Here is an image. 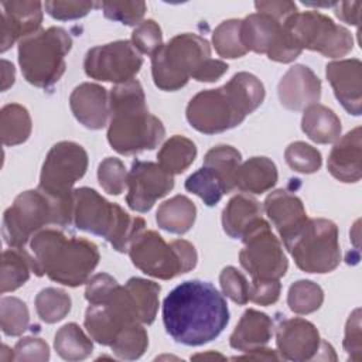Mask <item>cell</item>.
I'll use <instances>...</instances> for the list:
<instances>
[{
    "label": "cell",
    "instance_id": "obj_1",
    "mask_svg": "<svg viewBox=\"0 0 362 362\" xmlns=\"http://www.w3.org/2000/svg\"><path fill=\"white\" fill-rule=\"evenodd\" d=\"M167 334L178 344L198 346L215 339L229 322L223 296L208 281L188 280L170 291L163 303Z\"/></svg>",
    "mask_w": 362,
    "mask_h": 362
},
{
    "label": "cell",
    "instance_id": "obj_2",
    "mask_svg": "<svg viewBox=\"0 0 362 362\" xmlns=\"http://www.w3.org/2000/svg\"><path fill=\"white\" fill-rule=\"evenodd\" d=\"M264 99V86L249 72L235 74L223 86L198 92L188 103V123L204 134L222 133L239 126Z\"/></svg>",
    "mask_w": 362,
    "mask_h": 362
},
{
    "label": "cell",
    "instance_id": "obj_3",
    "mask_svg": "<svg viewBox=\"0 0 362 362\" xmlns=\"http://www.w3.org/2000/svg\"><path fill=\"white\" fill-rule=\"evenodd\" d=\"M109 106L107 141L119 154L153 150L164 139L165 129L161 120L148 112L137 79L115 85L109 93Z\"/></svg>",
    "mask_w": 362,
    "mask_h": 362
},
{
    "label": "cell",
    "instance_id": "obj_4",
    "mask_svg": "<svg viewBox=\"0 0 362 362\" xmlns=\"http://www.w3.org/2000/svg\"><path fill=\"white\" fill-rule=\"evenodd\" d=\"M33 273L68 287H78L89 280L99 263L98 246L83 238H68L61 229L48 226L28 242Z\"/></svg>",
    "mask_w": 362,
    "mask_h": 362
},
{
    "label": "cell",
    "instance_id": "obj_5",
    "mask_svg": "<svg viewBox=\"0 0 362 362\" xmlns=\"http://www.w3.org/2000/svg\"><path fill=\"white\" fill-rule=\"evenodd\" d=\"M72 223L81 230L102 236L120 253L129 250L133 239L146 226L143 218L129 215L122 206L88 187L74 191Z\"/></svg>",
    "mask_w": 362,
    "mask_h": 362
},
{
    "label": "cell",
    "instance_id": "obj_6",
    "mask_svg": "<svg viewBox=\"0 0 362 362\" xmlns=\"http://www.w3.org/2000/svg\"><path fill=\"white\" fill-rule=\"evenodd\" d=\"M74 198L54 199L40 189L18 194L3 215L1 233L7 246L23 249L31 238L49 225L66 228L72 223Z\"/></svg>",
    "mask_w": 362,
    "mask_h": 362
},
{
    "label": "cell",
    "instance_id": "obj_7",
    "mask_svg": "<svg viewBox=\"0 0 362 362\" xmlns=\"http://www.w3.org/2000/svg\"><path fill=\"white\" fill-rule=\"evenodd\" d=\"M72 47L69 33L61 27L38 30L18 41V64L24 79L37 88H51L65 72V55Z\"/></svg>",
    "mask_w": 362,
    "mask_h": 362
},
{
    "label": "cell",
    "instance_id": "obj_8",
    "mask_svg": "<svg viewBox=\"0 0 362 362\" xmlns=\"http://www.w3.org/2000/svg\"><path fill=\"white\" fill-rule=\"evenodd\" d=\"M209 58L211 47L205 38L191 33L178 34L151 55L154 85L167 92L178 90Z\"/></svg>",
    "mask_w": 362,
    "mask_h": 362
},
{
    "label": "cell",
    "instance_id": "obj_9",
    "mask_svg": "<svg viewBox=\"0 0 362 362\" xmlns=\"http://www.w3.org/2000/svg\"><path fill=\"white\" fill-rule=\"evenodd\" d=\"M133 264L144 274L170 280L188 273L197 266V250L192 243L177 239L167 243L156 230L140 232L129 246Z\"/></svg>",
    "mask_w": 362,
    "mask_h": 362
},
{
    "label": "cell",
    "instance_id": "obj_10",
    "mask_svg": "<svg viewBox=\"0 0 362 362\" xmlns=\"http://www.w3.org/2000/svg\"><path fill=\"white\" fill-rule=\"evenodd\" d=\"M283 243L297 267L305 273H329L341 262L338 228L329 219L307 218Z\"/></svg>",
    "mask_w": 362,
    "mask_h": 362
},
{
    "label": "cell",
    "instance_id": "obj_11",
    "mask_svg": "<svg viewBox=\"0 0 362 362\" xmlns=\"http://www.w3.org/2000/svg\"><path fill=\"white\" fill-rule=\"evenodd\" d=\"M286 24L303 49L317 51L328 58H339L351 52L354 47L349 30L320 11H297Z\"/></svg>",
    "mask_w": 362,
    "mask_h": 362
},
{
    "label": "cell",
    "instance_id": "obj_12",
    "mask_svg": "<svg viewBox=\"0 0 362 362\" xmlns=\"http://www.w3.org/2000/svg\"><path fill=\"white\" fill-rule=\"evenodd\" d=\"M88 168V153L75 141H59L51 147L40 174L38 189L54 199L74 198V185Z\"/></svg>",
    "mask_w": 362,
    "mask_h": 362
},
{
    "label": "cell",
    "instance_id": "obj_13",
    "mask_svg": "<svg viewBox=\"0 0 362 362\" xmlns=\"http://www.w3.org/2000/svg\"><path fill=\"white\" fill-rule=\"evenodd\" d=\"M242 242L245 246L239 253V262L252 279L279 280L286 274L287 257L267 221L260 218L242 236Z\"/></svg>",
    "mask_w": 362,
    "mask_h": 362
},
{
    "label": "cell",
    "instance_id": "obj_14",
    "mask_svg": "<svg viewBox=\"0 0 362 362\" xmlns=\"http://www.w3.org/2000/svg\"><path fill=\"white\" fill-rule=\"evenodd\" d=\"M141 65L140 52L127 40L93 47L86 52L83 61V69L89 78L115 85L134 79Z\"/></svg>",
    "mask_w": 362,
    "mask_h": 362
},
{
    "label": "cell",
    "instance_id": "obj_15",
    "mask_svg": "<svg viewBox=\"0 0 362 362\" xmlns=\"http://www.w3.org/2000/svg\"><path fill=\"white\" fill-rule=\"evenodd\" d=\"M174 187V177L160 164L136 160L127 174L126 202L136 212H147L157 199L167 195Z\"/></svg>",
    "mask_w": 362,
    "mask_h": 362
},
{
    "label": "cell",
    "instance_id": "obj_16",
    "mask_svg": "<svg viewBox=\"0 0 362 362\" xmlns=\"http://www.w3.org/2000/svg\"><path fill=\"white\" fill-rule=\"evenodd\" d=\"M276 344L281 359L300 362L317 358L321 338L313 322L294 317L283 320L277 325Z\"/></svg>",
    "mask_w": 362,
    "mask_h": 362
},
{
    "label": "cell",
    "instance_id": "obj_17",
    "mask_svg": "<svg viewBox=\"0 0 362 362\" xmlns=\"http://www.w3.org/2000/svg\"><path fill=\"white\" fill-rule=\"evenodd\" d=\"M0 23V51L6 52L17 40L34 34L42 21L41 1H3Z\"/></svg>",
    "mask_w": 362,
    "mask_h": 362
},
{
    "label": "cell",
    "instance_id": "obj_18",
    "mask_svg": "<svg viewBox=\"0 0 362 362\" xmlns=\"http://www.w3.org/2000/svg\"><path fill=\"white\" fill-rule=\"evenodd\" d=\"M327 78L342 107L354 116L362 112V64L358 58L327 64Z\"/></svg>",
    "mask_w": 362,
    "mask_h": 362
},
{
    "label": "cell",
    "instance_id": "obj_19",
    "mask_svg": "<svg viewBox=\"0 0 362 362\" xmlns=\"http://www.w3.org/2000/svg\"><path fill=\"white\" fill-rule=\"evenodd\" d=\"M280 103L288 110H304L318 103L321 98V81L305 65L297 64L283 75L277 86Z\"/></svg>",
    "mask_w": 362,
    "mask_h": 362
},
{
    "label": "cell",
    "instance_id": "obj_20",
    "mask_svg": "<svg viewBox=\"0 0 362 362\" xmlns=\"http://www.w3.org/2000/svg\"><path fill=\"white\" fill-rule=\"evenodd\" d=\"M69 106L75 119L90 130H99L107 124L110 116L107 90L90 82L78 85L71 96Z\"/></svg>",
    "mask_w": 362,
    "mask_h": 362
},
{
    "label": "cell",
    "instance_id": "obj_21",
    "mask_svg": "<svg viewBox=\"0 0 362 362\" xmlns=\"http://www.w3.org/2000/svg\"><path fill=\"white\" fill-rule=\"evenodd\" d=\"M355 127L337 140L328 156V171L341 182H358L362 177V137Z\"/></svg>",
    "mask_w": 362,
    "mask_h": 362
},
{
    "label": "cell",
    "instance_id": "obj_22",
    "mask_svg": "<svg viewBox=\"0 0 362 362\" xmlns=\"http://www.w3.org/2000/svg\"><path fill=\"white\" fill-rule=\"evenodd\" d=\"M264 211L281 240L288 239L307 221L301 199L286 189L270 192L264 199Z\"/></svg>",
    "mask_w": 362,
    "mask_h": 362
},
{
    "label": "cell",
    "instance_id": "obj_23",
    "mask_svg": "<svg viewBox=\"0 0 362 362\" xmlns=\"http://www.w3.org/2000/svg\"><path fill=\"white\" fill-rule=\"evenodd\" d=\"M273 321L267 314L249 308L230 334L229 345L242 352L264 346L273 335Z\"/></svg>",
    "mask_w": 362,
    "mask_h": 362
},
{
    "label": "cell",
    "instance_id": "obj_24",
    "mask_svg": "<svg viewBox=\"0 0 362 362\" xmlns=\"http://www.w3.org/2000/svg\"><path fill=\"white\" fill-rule=\"evenodd\" d=\"M284 23L262 11L246 16L240 24V37L245 48L257 54H267L281 35Z\"/></svg>",
    "mask_w": 362,
    "mask_h": 362
},
{
    "label": "cell",
    "instance_id": "obj_25",
    "mask_svg": "<svg viewBox=\"0 0 362 362\" xmlns=\"http://www.w3.org/2000/svg\"><path fill=\"white\" fill-rule=\"evenodd\" d=\"M262 218V206L255 198L239 194L229 199L222 211V226L232 239L242 236Z\"/></svg>",
    "mask_w": 362,
    "mask_h": 362
},
{
    "label": "cell",
    "instance_id": "obj_26",
    "mask_svg": "<svg viewBox=\"0 0 362 362\" xmlns=\"http://www.w3.org/2000/svg\"><path fill=\"white\" fill-rule=\"evenodd\" d=\"M276 182L277 168L267 157H252L240 163L235 178V187L250 194H263L272 189Z\"/></svg>",
    "mask_w": 362,
    "mask_h": 362
},
{
    "label": "cell",
    "instance_id": "obj_27",
    "mask_svg": "<svg viewBox=\"0 0 362 362\" xmlns=\"http://www.w3.org/2000/svg\"><path fill=\"white\" fill-rule=\"evenodd\" d=\"M301 129L310 140L318 144H328L339 139L342 126L332 109L314 103L304 109Z\"/></svg>",
    "mask_w": 362,
    "mask_h": 362
},
{
    "label": "cell",
    "instance_id": "obj_28",
    "mask_svg": "<svg viewBox=\"0 0 362 362\" xmlns=\"http://www.w3.org/2000/svg\"><path fill=\"white\" fill-rule=\"evenodd\" d=\"M197 218L195 204L185 195H175L160 204L156 212L157 225L175 235L188 232Z\"/></svg>",
    "mask_w": 362,
    "mask_h": 362
},
{
    "label": "cell",
    "instance_id": "obj_29",
    "mask_svg": "<svg viewBox=\"0 0 362 362\" xmlns=\"http://www.w3.org/2000/svg\"><path fill=\"white\" fill-rule=\"evenodd\" d=\"M195 157L197 147L194 141L178 134L170 137L157 153L160 167L171 175L184 173L194 163Z\"/></svg>",
    "mask_w": 362,
    "mask_h": 362
},
{
    "label": "cell",
    "instance_id": "obj_30",
    "mask_svg": "<svg viewBox=\"0 0 362 362\" xmlns=\"http://www.w3.org/2000/svg\"><path fill=\"white\" fill-rule=\"evenodd\" d=\"M31 272V259L27 249H6L1 255V293L4 294L21 287L30 279Z\"/></svg>",
    "mask_w": 362,
    "mask_h": 362
},
{
    "label": "cell",
    "instance_id": "obj_31",
    "mask_svg": "<svg viewBox=\"0 0 362 362\" xmlns=\"http://www.w3.org/2000/svg\"><path fill=\"white\" fill-rule=\"evenodd\" d=\"M0 134L4 146L24 143L31 134V117L28 110L18 103H8L0 112Z\"/></svg>",
    "mask_w": 362,
    "mask_h": 362
},
{
    "label": "cell",
    "instance_id": "obj_32",
    "mask_svg": "<svg viewBox=\"0 0 362 362\" xmlns=\"http://www.w3.org/2000/svg\"><path fill=\"white\" fill-rule=\"evenodd\" d=\"M54 348L65 361H82L92 354L93 344L78 324L68 322L57 331Z\"/></svg>",
    "mask_w": 362,
    "mask_h": 362
},
{
    "label": "cell",
    "instance_id": "obj_33",
    "mask_svg": "<svg viewBox=\"0 0 362 362\" xmlns=\"http://www.w3.org/2000/svg\"><path fill=\"white\" fill-rule=\"evenodd\" d=\"M124 287L133 300L140 322L147 325L151 324L156 320L158 310L160 284L141 277H132L127 280Z\"/></svg>",
    "mask_w": 362,
    "mask_h": 362
},
{
    "label": "cell",
    "instance_id": "obj_34",
    "mask_svg": "<svg viewBox=\"0 0 362 362\" xmlns=\"http://www.w3.org/2000/svg\"><path fill=\"white\" fill-rule=\"evenodd\" d=\"M185 189L198 195L206 206L216 205L223 194H228L221 175L205 165H202L185 180Z\"/></svg>",
    "mask_w": 362,
    "mask_h": 362
},
{
    "label": "cell",
    "instance_id": "obj_35",
    "mask_svg": "<svg viewBox=\"0 0 362 362\" xmlns=\"http://www.w3.org/2000/svg\"><path fill=\"white\" fill-rule=\"evenodd\" d=\"M240 153L228 144L212 147L204 157V165L216 171L225 182L226 191L230 192L235 187V178L240 165Z\"/></svg>",
    "mask_w": 362,
    "mask_h": 362
},
{
    "label": "cell",
    "instance_id": "obj_36",
    "mask_svg": "<svg viewBox=\"0 0 362 362\" xmlns=\"http://www.w3.org/2000/svg\"><path fill=\"white\" fill-rule=\"evenodd\" d=\"M71 305L72 303L68 293L55 287L42 288L35 297V311L47 324L64 320L71 311Z\"/></svg>",
    "mask_w": 362,
    "mask_h": 362
},
{
    "label": "cell",
    "instance_id": "obj_37",
    "mask_svg": "<svg viewBox=\"0 0 362 362\" xmlns=\"http://www.w3.org/2000/svg\"><path fill=\"white\" fill-rule=\"evenodd\" d=\"M240 24L242 20L230 18L222 21L212 34V44L215 51L222 58H240L243 57L247 49L245 48L240 37Z\"/></svg>",
    "mask_w": 362,
    "mask_h": 362
},
{
    "label": "cell",
    "instance_id": "obj_38",
    "mask_svg": "<svg viewBox=\"0 0 362 362\" xmlns=\"http://www.w3.org/2000/svg\"><path fill=\"white\" fill-rule=\"evenodd\" d=\"M322 301V288L311 280H298L293 283L287 293V304L296 314H311L321 307Z\"/></svg>",
    "mask_w": 362,
    "mask_h": 362
},
{
    "label": "cell",
    "instance_id": "obj_39",
    "mask_svg": "<svg viewBox=\"0 0 362 362\" xmlns=\"http://www.w3.org/2000/svg\"><path fill=\"white\" fill-rule=\"evenodd\" d=\"M148 337L143 324H133L124 328L110 345L112 352L124 361L139 359L147 349Z\"/></svg>",
    "mask_w": 362,
    "mask_h": 362
},
{
    "label": "cell",
    "instance_id": "obj_40",
    "mask_svg": "<svg viewBox=\"0 0 362 362\" xmlns=\"http://www.w3.org/2000/svg\"><path fill=\"white\" fill-rule=\"evenodd\" d=\"M1 329L8 337H18L30 322V313L25 303L17 297H1L0 300Z\"/></svg>",
    "mask_w": 362,
    "mask_h": 362
},
{
    "label": "cell",
    "instance_id": "obj_41",
    "mask_svg": "<svg viewBox=\"0 0 362 362\" xmlns=\"http://www.w3.org/2000/svg\"><path fill=\"white\" fill-rule=\"evenodd\" d=\"M284 158L291 170L301 174H313L318 171L322 164L321 153L304 141L288 144L284 151Z\"/></svg>",
    "mask_w": 362,
    "mask_h": 362
},
{
    "label": "cell",
    "instance_id": "obj_42",
    "mask_svg": "<svg viewBox=\"0 0 362 362\" xmlns=\"http://www.w3.org/2000/svg\"><path fill=\"white\" fill-rule=\"evenodd\" d=\"M98 181L109 195H120L127 187V171L116 157H106L98 167Z\"/></svg>",
    "mask_w": 362,
    "mask_h": 362
},
{
    "label": "cell",
    "instance_id": "obj_43",
    "mask_svg": "<svg viewBox=\"0 0 362 362\" xmlns=\"http://www.w3.org/2000/svg\"><path fill=\"white\" fill-rule=\"evenodd\" d=\"M103 16L126 25H139L146 14L144 1H102Z\"/></svg>",
    "mask_w": 362,
    "mask_h": 362
},
{
    "label": "cell",
    "instance_id": "obj_44",
    "mask_svg": "<svg viewBox=\"0 0 362 362\" xmlns=\"http://www.w3.org/2000/svg\"><path fill=\"white\" fill-rule=\"evenodd\" d=\"M132 44L139 52L153 55L163 45L160 25L151 18L143 20L132 33Z\"/></svg>",
    "mask_w": 362,
    "mask_h": 362
},
{
    "label": "cell",
    "instance_id": "obj_45",
    "mask_svg": "<svg viewBox=\"0 0 362 362\" xmlns=\"http://www.w3.org/2000/svg\"><path fill=\"white\" fill-rule=\"evenodd\" d=\"M219 284L222 293L236 304H246L249 301V281L233 266H226L219 274Z\"/></svg>",
    "mask_w": 362,
    "mask_h": 362
},
{
    "label": "cell",
    "instance_id": "obj_46",
    "mask_svg": "<svg viewBox=\"0 0 362 362\" xmlns=\"http://www.w3.org/2000/svg\"><path fill=\"white\" fill-rule=\"evenodd\" d=\"M100 7V3L96 1H61L51 0L44 3V8L47 14H49L55 20L66 21L76 20L85 17L90 10Z\"/></svg>",
    "mask_w": 362,
    "mask_h": 362
},
{
    "label": "cell",
    "instance_id": "obj_47",
    "mask_svg": "<svg viewBox=\"0 0 362 362\" xmlns=\"http://www.w3.org/2000/svg\"><path fill=\"white\" fill-rule=\"evenodd\" d=\"M48 359H49V346L41 338L24 337L14 346V361L45 362Z\"/></svg>",
    "mask_w": 362,
    "mask_h": 362
},
{
    "label": "cell",
    "instance_id": "obj_48",
    "mask_svg": "<svg viewBox=\"0 0 362 362\" xmlns=\"http://www.w3.org/2000/svg\"><path fill=\"white\" fill-rule=\"evenodd\" d=\"M281 284L279 280L252 279L249 283V300L259 305L274 304L280 297Z\"/></svg>",
    "mask_w": 362,
    "mask_h": 362
},
{
    "label": "cell",
    "instance_id": "obj_49",
    "mask_svg": "<svg viewBox=\"0 0 362 362\" xmlns=\"http://www.w3.org/2000/svg\"><path fill=\"white\" fill-rule=\"evenodd\" d=\"M344 349L349 359L361 361L362 341H361V310L356 308L348 318L345 325Z\"/></svg>",
    "mask_w": 362,
    "mask_h": 362
},
{
    "label": "cell",
    "instance_id": "obj_50",
    "mask_svg": "<svg viewBox=\"0 0 362 362\" xmlns=\"http://www.w3.org/2000/svg\"><path fill=\"white\" fill-rule=\"evenodd\" d=\"M256 11H262V13H267L272 17H274L279 21H286L287 18H290L294 13H297V6L293 1H256L255 3Z\"/></svg>",
    "mask_w": 362,
    "mask_h": 362
},
{
    "label": "cell",
    "instance_id": "obj_51",
    "mask_svg": "<svg viewBox=\"0 0 362 362\" xmlns=\"http://www.w3.org/2000/svg\"><path fill=\"white\" fill-rule=\"evenodd\" d=\"M228 64L221 59L209 58L192 76L198 82H215L222 78L228 71Z\"/></svg>",
    "mask_w": 362,
    "mask_h": 362
},
{
    "label": "cell",
    "instance_id": "obj_52",
    "mask_svg": "<svg viewBox=\"0 0 362 362\" xmlns=\"http://www.w3.org/2000/svg\"><path fill=\"white\" fill-rule=\"evenodd\" d=\"M335 16L351 25L359 24V14H361V1H339L335 3Z\"/></svg>",
    "mask_w": 362,
    "mask_h": 362
},
{
    "label": "cell",
    "instance_id": "obj_53",
    "mask_svg": "<svg viewBox=\"0 0 362 362\" xmlns=\"http://www.w3.org/2000/svg\"><path fill=\"white\" fill-rule=\"evenodd\" d=\"M232 359H256V361H279L281 359L280 355L276 354V351L273 349H267V348H255L252 351H249V354L243 355V356H235Z\"/></svg>",
    "mask_w": 362,
    "mask_h": 362
},
{
    "label": "cell",
    "instance_id": "obj_54",
    "mask_svg": "<svg viewBox=\"0 0 362 362\" xmlns=\"http://www.w3.org/2000/svg\"><path fill=\"white\" fill-rule=\"evenodd\" d=\"M16 79V69L11 62L1 59V90H7Z\"/></svg>",
    "mask_w": 362,
    "mask_h": 362
},
{
    "label": "cell",
    "instance_id": "obj_55",
    "mask_svg": "<svg viewBox=\"0 0 362 362\" xmlns=\"http://www.w3.org/2000/svg\"><path fill=\"white\" fill-rule=\"evenodd\" d=\"M191 359H225V356L221 355V354L208 352V354H198V355H194Z\"/></svg>",
    "mask_w": 362,
    "mask_h": 362
}]
</instances>
